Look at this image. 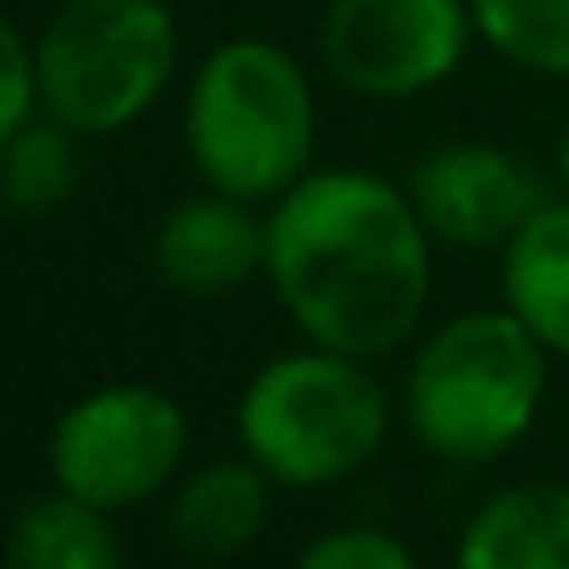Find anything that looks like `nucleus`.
Returning <instances> with one entry per match:
<instances>
[{
	"label": "nucleus",
	"mask_w": 569,
	"mask_h": 569,
	"mask_svg": "<svg viewBox=\"0 0 569 569\" xmlns=\"http://www.w3.org/2000/svg\"><path fill=\"white\" fill-rule=\"evenodd\" d=\"M268 279L313 347L386 358L425 313L430 229L380 173H302L268 212Z\"/></svg>",
	"instance_id": "f257e3e1"
},
{
	"label": "nucleus",
	"mask_w": 569,
	"mask_h": 569,
	"mask_svg": "<svg viewBox=\"0 0 569 569\" xmlns=\"http://www.w3.org/2000/svg\"><path fill=\"white\" fill-rule=\"evenodd\" d=\"M184 146L207 190L262 201L284 196L313 162V84L268 40L218 46L184 101Z\"/></svg>",
	"instance_id": "f03ea898"
},
{
	"label": "nucleus",
	"mask_w": 569,
	"mask_h": 569,
	"mask_svg": "<svg viewBox=\"0 0 569 569\" xmlns=\"http://www.w3.org/2000/svg\"><path fill=\"white\" fill-rule=\"evenodd\" d=\"M541 352L547 347L513 308H480L436 330L419 347L402 397L419 447L447 463H486L508 452L541 408Z\"/></svg>",
	"instance_id": "7ed1b4c3"
},
{
	"label": "nucleus",
	"mask_w": 569,
	"mask_h": 569,
	"mask_svg": "<svg viewBox=\"0 0 569 569\" xmlns=\"http://www.w3.org/2000/svg\"><path fill=\"white\" fill-rule=\"evenodd\" d=\"M391 425V402L363 358L313 347L284 352L240 391V441L279 486H336L358 475Z\"/></svg>",
	"instance_id": "20e7f679"
},
{
	"label": "nucleus",
	"mask_w": 569,
	"mask_h": 569,
	"mask_svg": "<svg viewBox=\"0 0 569 569\" xmlns=\"http://www.w3.org/2000/svg\"><path fill=\"white\" fill-rule=\"evenodd\" d=\"M173 57L162 0H68L40 34V107L79 134H118L168 90Z\"/></svg>",
	"instance_id": "39448f33"
},
{
	"label": "nucleus",
	"mask_w": 569,
	"mask_h": 569,
	"mask_svg": "<svg viewBox=\"0 0 569 569\" xmlns=\"http://www.w3.org/2000/svg\"><path fill=\"white\" fill-rule=\"evenodd\" d=\"M184 441H190V425L168 391L101 386L57 419L46 458L62 491L112 513V508H134L157 497L173 480Z\"/></svg>",
	"instance_id": "423d86ee"
},
{
	"label": "nucleus",
	"mask_w": 569,
	"mask_h": 569,
	"mask_svg": "<svg viewBox=\"0 0 569 569\" xmlns=\"http://www.w3.org/2000/svg\"><path fill=\"white\" fill-rule=\"evenodd\" d=\"M469 29V0H330L319 46L347 90L402 101L463 62Z\"/></svg>",
	"instance_id": "0eeeda50"
},
{
	"label": "nucleus",
	"mask_w": 569,
	"mask_h": 569,
	"mask_svg": "<svg viewBox=\"0 0 569 569\" xmlns=\"http://www.w3.org/2000/svg\"><path fill=\"white\" fill-rule=\"evenodd\" d=\"M425 229L447 246H508L541 207V179L497 146H441L408 173Z\"/></svg>",
	"instance_id": "6e6552de"
},
{
	"label": "nucleus",
	"mask_w": 569,
	"mask_h": 569,
	"mask_svg": "<svg viewBox=\"0 0 569 569\" xmlns=\"http://www.w3.org/2000/svg\"><path fill=\"white\" fill-rule=\"evenodd\" d=\"M151 268L179 297H196V302L229 297L257 268H268V223L240 196H223V190L179 201L157 223Z\"/></svg>",
	"instance_id": "1a4fd4ad"
},
{
	"label": "nucleus",
	"mask_w": 569,
	"mask_h": 569,
	"mask_svg": "<svg viewBox=\"0 0 569 569\" xmlns=\"http://www.w3.org/2000/svg\"><path fill=\"white\" fill-rule=\"evenodd\" d=\"M463 569H569V486H508L469 519L458 541Z\"/></svg>",
	"instance_id": "9d476101"
},
{
	"label": "nucleus",
	"mask_w": 569,
	"mask_h": 569,
	"mask_svg": "<svg viewBox=\"0 0 569 569\" xmlns=\"http://www.w3.org/2000/svg\"><path fill=\"white\" fill-rule=\"evenodd\" d=\"M268 480L273 475L257 458L196 469L168 502V541L190 558H229L251 547L268 525Z\"/></svg>",
	"instance_id": "9b49d317"
},
{
	"label": "nucleus",
	"mask_w": 569,
	"mask_h": 569,
	"mask_svg": "<svg viewBox=\"0 0 569 569\" xmlns=\"http://www.w3.org/2000/svg\"><path fill=\"white\" fill-rule=\"evenodd\" d=\"M502 297L547 352L569 358V201H547L502 246Z\"/></svg>",
	"instance_id": "f8f14e48"
},
{
	"label": "nucleus",
	"mask_w": 569,
	"mask_h": 569,
	"mask_svg": "<svg viewBox=\"0 0 569 569\" xmlns=\"http://www.w3.org/2000/svg\"><path fill=\"white\" fill-rule=\"evenodd\" d=\"M118 558H123V547L107 525V508H96L62 486L51 497H34L12 525L18 569H118Z\"/></svg>",
	"instance_id": "ddd939ff"
},
{
	"label": "nucleus",
	"mask_w": 569,
	"mask_h": 569,
	"mask_svg": "<svg viewBox=\"0 0 569 569\" xmlns=\"http://www.w3.org/2000/svg\"><path fill=\"white\" fill-rule=\"evenodd\" d=\"M79 129L62 118H29L23 129L0 134L7 140V207L18 218H51L79 190Z\"/></svg>",
	"instance_id": "4468645a"
},
{
	"label": "nucleus",
	"mask_w": 569,
	"mask_h": 569,
	"mask_svg": "<svg viewBox=\"0 0 569 569\" xmlns=\"http://www.w3.org/2000/svg\"><path fill=\"white\" fill-rule=\"evenodd\" d=\"M475 29L519 68L569 79V0H469Z\"/></svg>",
	"instance_id": "2eb2a0df"
},
{
	"label": "nucleus",
	"mask_w": 569,
	"mask_h": 569,
	"mask_svg": "<svg viewBox=\"0 0 569 569\" xmlns=\"http://www.w3.org/2000/svg\"><path fill=\"white\" fill-rule=\"evenodd\" d=\"M302 563L308 569H413V547H402L391 530L347 525V530H330V536L308 541Z\"/></svg>",
	"instance_id": "dca6fc26"
},
{
	"label": "nucleus",
	"mask_w": 569,
	"mask_h": 569,
	"mask_svg": "<svg viewBox=\"0 0 569 569\" xmlns=\"http://www.w3.org/2000/svg\"><path fill=\"white\" fill-rule=\"evenodd\" d=\"M0 46H7V112H0V134H12L34 118V101H40V46H29L18 23L0 29Z\"/></svg>",
	"instance_id": "f3484780"
},
{
	"label": "nucleus",
	"mask_w": 569,
	"mask_h": 569,
	"mask_svg": "<svg viewBox=\"0 0 569 569\" xmlns=\"http://www.w3.org/2000/svg\"><path fill=\"white\" fill-rule=\"evenodd\" d=\"M558 179H563V190H569V129H563V140H558Z\"/></svg>",
	"instance_id": "a211bd4d"
}]
</instances>
